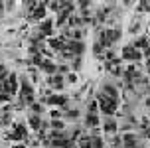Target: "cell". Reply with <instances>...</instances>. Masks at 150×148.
<instances>
[{"label":"cell","mask_w":150,"mask_h":148,"mask_svg":"<svg viewBox=\"0 0 150 148\" xmlns=\"http://www.w3.org/2000/svg\"><path fill=\"white\" fill-rule=\"evenodd\" d=\"M99 107H101V111L107 113V115H112V113L117 111V105H119V99H111V97H107L101 93V99H99Z\"/></svg>","instance_id":"1"},{"label":"cell","mask_w":150,"mask_h":148,"mask_svg":"<svg viewBox=\"0 0 150 148\" xmlns=\"http://www.w3.org/2000/svg\"><path fill=\"white\" fill-rule=\"evenodd\" d=\"M122 57L128 59V61H138V59L142 57V53L138 52L136 47H132V45H127V47L122 50Z\"/></svg>","instance_id":"2"},{"label":"cell","mask_w":150,"mask_h":148,"mask_svg":"<svg viewBox=\"0 0 150 148\" xmlns=\"http://www.w3.org/2000/svg\"><path fill=\"white\" fill-rule=\"evenodd\" d=\"M65 50H67L71 55H81V53L85 52V44H81V42H69V44L65 45Z\"/></svg>","instance_id":"3"},{"label":"cell","mask_w":150,"mask_h":148,"mask_svg":"<svg viewBox=\"0 0 150 148\" xmlns=\"http://www.w3.org/2000/svg\"><path fill=\"white\" fill-rule=\"evenodd\" d=\"M4 87H6V93H8V95L16 93V87H18V83H16V75H10V77H8V83L4 85Z\"/></svg>","instance_id":"4"},{"label":"cell","mask_w":150,"mask_h":148,"mask_svg":"<svg viewBox=\"0 0 150 148\" xmlns=\"http://www.w3.org/2000/svg\"><path fill=\"white\" fill-rule=\"evenodd\" d=\"M103 95L111 97V99H119V91L112 87V85H103Z\"/></svg>","instance_id":"5"},{"label":"cell","mask_w":150,"mask_h":148,"mask_svg":"<svg viewBox=\"0 0 150 148\" xmlns=\"http://www.w3.org/2000/svg\"><path fill=\"white\" fill-rule=\"evenodd\" d=\"M26 126H22V125H18L16 126V130H14V134H10V138H16V140H20V138H26Z\"/></svg>","instance_id":"6"},{"label":"cell","mask_w":150,"mask_h":148,"mask_svg":"<svg viewBox=\"0 0 150 148\" xmlns=\"http://www.w3.org/2000/svg\"><path fill=\"white\" fill-rule=\"evenodd\" d=\"M65 97H59V95H52L50 99H45V103H50V105H65Z\"/></svg>","instance_id":"7"},{"label":"cell","mask_w":150,"mask_h":148,"mask_svg":"<svg viewBox=\"0 0 150 148\" xmlns=\"http://www.w3.org/2000/svg\"><path fill=\"white\" fill-rule=\"evenodd\" d=\"M40 67L44 69L45 73H55V71H57V67L53 65L52 61H42V63H40Z\"/></svg>","instance_id":"8"},{"label":"cell","mask_w":150,"mask_h":148,"mask_svg":"<svg viewBox=\"0 0 150 148\" xmlns=\"http://www.w3.org/2000/svg\"><path fill=\"white\" fill-rule=\"evenodd\" d=\"M85 123H87L89 126H97L99 125V117L95 115V113H89V115L85 117Z\"/></svg>","instance_id":"9"},{"label":"cell","mask_w":150,"mask_h":148,"mask_svg":"<svg viewBox=\"0 0 150 148\" xmlns=\"http://www.w3.org/2000/svg\"><path fill=\"white\" fill-rule=\"evenodd\" d=\"M125 148H136V140H134V136L132 134H125Z\"/></svg>","instance_id":"10"},{"label":"cell","mask_w":150,"mask_h":148,"mask_svg":"<svg viewBox=\"0 0 150 148\" xmlns=\"http://www.w3.org/2000/svg\"><path fill=\"white\" fill-rule=\"evenodd\" d=\"M30 126L34 128V130H38V128L42 126V120H40V117H38V115H32V117H30Z\"/></svg>","instance_id":"11"},{"label":"cell","mask_w":150,"mask_h":148,"mask_svg":"<svg viewBox=\"0 0 150 148\" xmlns=\"http://www.w3.org/2000/svg\"><path fill=\"white\" fill-rule=\"evenodd\" d=\"M50 45H52L53 50H63V47H65V45H63V40H59V38H55V40H50Z\"/></svg>","instance_id":"12"},{"label":"cell","mask_w":150,"mask_h":148,"mask_svg":"<svg viewBox=\"0 0 150 148\" xmlns=\"http://www.w3.org/2000/svg\"><path fill=\"white\" fill-rule=\"evenodd\" d=\"M52 26H53L52 20H44L42 22V34H52Z\"/></svg>","instance_id":"13"},{"label":"cell","mask_w":150,"mask_h":148,"mask_svg":"<svg viewBox=\"0 0 150 148\" xmlns=\"http://www.w3.org/2000/svg\"><path fill=\"white\" fill-rule=\"evenodd\" d=\"M52 87L53 89H61V87H63V79H61L59 75H55V77L52 79Z\"/></svg>","instance_id":"14"},{"label":"cell","mask_w":150,"mask_h":148,"mask_svg":"<svg viewBox=\"0 0 150 148\" xmlns=\"http://www.w3.org/2000/svg\"><path fill=\"white\" fill-rule=\"evenodd\" d=\"M91 148H103V140L99 136H93L91 138Z\"/></svg>","instance_id":"15"},{"label":"cell","mask_w":150,"mask_h":148,"mask_svg":"<svg viewBox=\"0 0 150 148\" xmlns=\"http://www.w3.org/2000/svg\"><path fill=\"white\" fill-rule=\"evenodd\" d=\"M34 18H44V4H38V8L34 10Z\"/></svg>","instance_id":"16"},{"label":"cell","mask_w":150,"mask_h":148,"mask_svg":"<svg viewBox=\"0 0 150 148\" xmlns=\"http://www.w3.org/2000/svg\"><path fill=\"white\" fill-rule=\"evenodd\" d=\"M57 138H65V134L61 132V130H53L52 132V140H57Z\"/></svg>","instance_id":"17"},{"label":"cell","mask_w":150,"mask_h":148,"mask_svg":"<svg viewBox=\"0 0 150 148\" xmlns=\"http://www.w3.org/2000/svg\"><path fill=\"white\" fill-rule=\"evenodd\" d=\"M105 130H107V132H112V130H117V123H112V120H111V123H107V125H105Z\"/></svg>","instance_id":"18"},{"label":"cell","mask_w":150,"mask_h":148,"mask_svg":"<svg viewBox=\"0 0 150 148\" xmlns=\"http://www.w3.org/2000/svg\"><path fill=\"white\" fill-rule=\"evenodd\" d=\"M79 148H91V138H83L79 142Z\"/></svg>","instance_id":"19"},{"label":"cell","mask_w":150,"mask_h":148,"mask_svg":"<svg viewBox=\"0 0 150 148\" xmlns=\"http://www.w3.org/2000/svg\"><path fill=\"white\" fill-rule=\"evenodd\" d=\"M67 117L71 118V120H75V118H79V111H75V109H71V111H67Z\"/></svg>","instance_id":"20"},{"label":"cell","mask_w":150,"mask_h":148,"mask_svg":"<svg viewBox=\"0 0 150 148\" xmlns=\"http://www.w3.org/2000/svg\"><path fill=\"white\" fill-rule=\"evenodd\" d=\"M93 52H95V55H97V57H101V55H103V47H101L99 44H95V45H93Z\"/></svg>","instance_id":"21"},{"label":"cell","mask_w":150,"mask_h":148,"mask_svg":"<svg viewBox=\"0 0 150 148\" xmlns=\"http://www.w3.org/2000/svg\"><path fill=\"white\" fill-rule=\"evenodd\" d=\"M136 47H144V50H146V47H148V42H146L144 38H140V40L136 42Z\"/></svg>","instance_id":"22"},{"label":"cell","mask_w":150,"mask_h":148,"mask_svg":"<svg viewBox=\"0 0 150 148\" xmlns=\"http://www.w3.org/2000/svg\"><path fill=\"white\" fill-rule=\"evenodd\" d=\"M8 101H10V95H4V93H0V103H8Z\"/></svg>","instance_id":"23"},{"label":"cell","mask_w":150,"mask_h":148,"mask_svg":"<svg viewBox=\"0 0 150 148\" xmlns=\"http://www.w3.org/2000/svg\"><path fill=\"white\" fill-rule=\"evenodd\" d=\"M52 125L55 126L57 130H61V126H63V123H59V120H53V118H52Z\"/></svg>","instance_id":"24"},{"label":"cell","mask_w":150,"mask_h":148,"mask_svg":"<svg viewBox=\"0 0 150 148\" xmlns=\"http://www.w3.org/2000/svg\"><path fill=\"white\" fill-rule=\"evenodd\" d=\"M50 8H52V10H55V12H57V10H59V2H50Z\"/></svg>","instance_id":"25"},{"label":"cell","mask_w":150,"mask_h":148,"mask_svg":"<svg viewBox=\"0 0 150 148\" xmlns=\"http://www.w3.org/2000/svg\"><path fill=\"white\" fill-rule=\"evenodd\" d=\"M97 107H99V105L93 101V103H89V111H91V113H95V111H97Z\"/></svg>","instance_id":"26"},{"label":"cell","mask_w":150,"mask_h":148,"mask_svg":"<svg viewBox=\"0 0 150 148\" xmlns=\"http://www.w3.org/2000/svg\"><path fill=\"white\" fill-rule=\"evenodd\" d=\"M32 109H34V111H36V113H40V111H42V107H40V105H38V103H32Z\"/></svg>","instance_id":"27"},{"label":"cell","mask_w":150,"mask_h":148,"mask_svg":"<svg viewBox=\"0 0 150 148\" xmlns=\"http://www.w3.org/2000/svg\"><path fill=\"white\" fill-rule=\"evenodd\" d=\"M79 4H81V8H83V10H85V8H87V6H89V4H91V2H89V0H83V2H79Z\"/></svg>","instance_id":"28"},{"label":"cell","mask_w":150,"mask_h":148,"mask_svg":"<svg viewBox=\"0 0 150 148\" xmlns=\"http://www.w3.org/2000/svg\"><path fill=\"white\" fill-rule=\"evenodd\" d=\"M107 59H111V61H115V53H112V52H107Z\"/></svg>","instance_id":"29"},{"label":"cell","mask_w":150,"mask_h":148,"mask_svg":"<svg viewBox=\"0 0 150 148\" xmlns=\"http://www.w3.org/2000/svg\"><path fill=\"white\" fill-rule=\"evenodd\" d=\"M14 148H24V144H16V146Z\"/></svg>","instance_id":"30"},{"label":"cell","mask_w":150,"mask_h":148,"mask_svg":"<svg viewBox=\"0 0 150 148\" xmlns=\"http://www.w3.org/2000/svg\"><path fill=\"white\" fill-rule=\"evenodd\" d=\"M0 91H2V83H0Z\"/></svg>","instance_id":"31"},{"label":"cell","mask_w":150,"mask_h":148,"mask_svg":"<svg viewBox=\"0 0 150 148\" xmlns=\"http://www.w3.org/2000/svg\"><path fill=\"white\" fill-rule=\"evenodd\" d=\"M0 8H2V2H0Z\"/></svg>","instance_id":"32"},{"label":"cell","mask_w":150,"mask_h":148,"mask_svg":"<svg viewBox=\"0 0 150 148\" xmlns=\"http://www.w3.org/2000/svg\"><path fill=\"white\" fill-rule=\"evenodd\" d=\"M0 69H2V65H0Z\"/></svg>","instance_id":"33"}]
</instances>
